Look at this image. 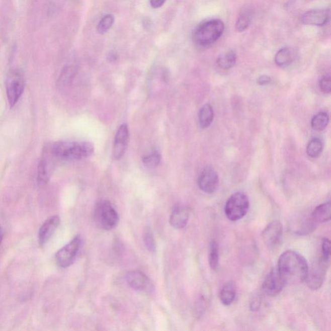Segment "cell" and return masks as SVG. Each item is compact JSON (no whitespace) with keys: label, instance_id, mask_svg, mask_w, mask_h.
Returning a JSON list of instances; mask_svg holds the SVG:
<instances>
[{"label":"cell","instance_id":"cell-1","mask_svg":"<svg viewBox=\"0 0 331 331\" xmlns=\"http://www.w3.org/2000/svg\"><path fill=\"white\" fill-rule=\"evenodd\" d=\"M277 269L285 284L298 285L305 282L309 265L300 253L289 250L280 256Z\"/></svg>","mask_w":331,"mask_h":331},{"label":"cell","instance_id":"cell-2","mask_svg":"<svg viewBox=\"0 0 331 331\" xmlns=\"http://www.w3.org/2000/svg\"><path fill=\"white\" fill-rule=\"evenodd\" d=\"M53 152L63 160H80L94 152V144L87 141H60L53 145Z\"/></svg>","mask_w":331,"mask_h":331},{"label":"cell","instance_id":"cell-3","mask_svg":"<svg viewBox=\"0 0 331 331\" xmlns=\"http://www.w3.org/2000/svg\"><path fill=\"white\" fill-rule=\"evenodd\" d=\"M224 29V23L221 20L214 19L204 22L195 31V41L203 46L212 44L221 37Z\"/></svg>","mask_w":331,"mask_h":331},{"label":"cell","instance_id":"cell-4","mask_svg":"<svg viewBox=\"0 0 331 331\" xmlns=\"http://www.w3.org/2000/svg\"><path fill=\"white\" fill-rule=\"evenodd\" d=\"M95 220L99 227L110 230L117 226L119 217L110 201L103 200L97 204L95 209Z\"/></svg>","mask_w":331,"mask_h":331},{"label":"cell","instance_id":"cell-5","mask_svg":"<svg viewBox=\"0 0 331 331\" xmlns=\"http://www.w3.org/2000/svg\"><path fill=\"white\" fill-rule=\"evenodd\" d=\"M24 74L20 69H12L6 77V88L9 106L14 107L19 101L24 92Z\"/></svg>","mask_w":331,"mask_h":331},{"label":"cell","instance_id":"cell-6","mask_svg":"<svg viewBox=\"0 0 331 331\" xmlns=\"http://www.w3.org/2000/svg\"><path fill=\"white\" fill-rule=\"evenodd\" d=\"M249 209V199L243 192H236L229 197L224 206L226 217L232 221L243 218Z\"/></svg>","mask_w":331,"mask_h":331},{"label":"cell","instance_id":"cell-7","mask_svg":"<svg viewBox=\"0 0 331 331\" xmlns=\"http://www.w3.org/2000/svg\"><path fill=\"white\" fill-rule=\"evenodd\" d=\"M329 265V260L320 256L309 267L305 282L310 289L318 290L325 281L326 274Z\"/></svg>","mask_w":331,"mask_h":331},{"label":"cell","instance_id":"cell-8","mask_svg":"<svg viewBox=\"0 0 331 331\" xmlns=\"http://www.w3.org/2000/svg\"><path fill=\"white\" fill-rule=\"evenodd\" d=\"M81 242L80 237L76 235L56 253V260L59 266L67 268L73 264L80 251Z\"/></svg>","mask_w":331,"mask_h":331},{"label":"cell","instance_id":"cell-9","mask_svg":"<svg viewBox=\"0 0 331 331\" xmlns=\"http://www.w3.org/2000/svg\"><path fill=\"white\" fill-rule=\"evenodd\" d=\"M283 235V226L280 221H274L265 227L262 232V239L270 249L275 248L280 243Z\"/></svg>","mask_w":331,"mask_h":331},{"label":"cell","instance_id":"cell-10","mask_svg":"<svg viewBox=\"0 0 331 331\" xmlns=\"http://www.w3.org/2000/svg\"><path fill=\"white\" fill-rule=\"evenodd\" d=\"M198 186L202 191L213 194L219 187L218 174L212 167H206L199 177Z\"/></svg>","mask_w":331,"mask_h":331},{"label":"cell","instance_id":"cell-11","mask_svg":"<svg viewBox=\"0 0 331 331\" xmlns=\"http://www.w3.org/2000/svg\"><path fill=\"white\" fill-rule=\"evenodd\" d=\"M285 283L281 277L277 269L272 270L265 278L262 289L265 294L270 296H276L280 294Z\"/></svg>","mask_w":331,"mask_h":331},{"label":"cell","instance_id":"cell-12","mask_svg":"<svg viewBox=\"0 0 331 331\" xmlns=\"http://www.w3.org/2000/svg\"><path fill=\"white\" fill-rule=\"evenodd\" d=\"M330 9H314L303 14L301 22L309 26H323L329 21Z\"/></svg>","mask_w":331,"mask_h":331},{"label":"cell","instance_id":"cell-13","mask_svg":"<svg viewBox=\"0 0 331 331\" xmlns=\"http://www.w3.org/2000/svg\"><path fill=\"white\" fill-rule=\"evenodd\" d=\"M129 140V130L126 124H122L118 129L113 145V157L119 160L125 153Z\"/></svg>","mask_w":331,"mask_h":331},{"label":"cell","instance_id":"cell-14","mask_svg":"<svg viewBox=\"0 0 331 331\" xmlns=\"http://www.w3.org/2000/svg\"><path fill=\"white\" fill-rule=\"evenodd\" d=\"M126 278L129 285L137 291L149 292L152 290V283L142 272H129L126 274Z\"/></svg>","mask_w":331,"mask_h":331},{"label":"cell","instance_id":"cell-15","mask_svg":"<svg viewBox=\"0 0 331 331\" xmlns=\"http://www.w3.org/2000/svg\"><path fill=\"white\" fill-rule=\"evenodd\" d=\"M331 205L330 202L319 205L312 212L310 215L309 222L312 228L314 229L319 224L325 223L330 219Z\"/></svg>","mask_w":331,"mask_h":331},{"label":"cell","instance_id":"cell-16","mask_svg":"<svg viewBox=\"0 0 331 331\" xmlns=\"http://www.w3.org/2000/svg\"><path fill=\"white\" fill-rule=\"evenodd\" d=\"M60 224V217L58 215H54L50 217L41 226L38 233V241L41 246L44 244L53 234L54 231Z\"/></svg>","mask_w":331,"mask_h":331},{"label":"cell","instance_id":"cell-17","mask_svg":"<svg viewBox=\"0 0 331 331\" xmlns=\"http://www.w3.org/2000/svg\"><path fill=\"white\" fill-rule=\"evenodd\" d=\"M189 217L190 211L187 207L177 206L170 216V224L175 228L182 229L187 226Z\"/></svg>","mask_w":331,"mask_h":331},{"label":"cell","instance_id":"cell-18","mask_svg":"<svg viewBox=\"0 0 331 331\" xmlns=\"http://www.w3.org/2000/svg\"><path fill=\"white\" fill-rule=\"evenodd\" d=\"M236 296V285L233 281H229L224 285L219 294V298L223 305L232 304Z\"/></svg>","mask_w":331,"mask_h":331},{"label":"cell","instance_id":"cell-19","mask_svg":"<svg viewBox=\"0 0 331 331\" xmlns=\"http://www.w3.org/2000/svg\"><path fill=\"white\" fill-rule=\"evenodd\" d=\"M294 60L293 50L290 47H283L276 53L274 61L278 66L285 67L291 65Z\"/></svg>","mask_w":331,"mask_h":331},{"label":"cell","instance_id":"cell-20","mask_svg":"<svg viewBox=\"0 0 331 331\" xmlns=\"http://www.w3.org/2000/svg\"><path fill=\"white\" fill-rule=\"evenodd\" d=\"M213 120H214L213 108L209 104H206L199 111V125H200L201 128H207L212 124Z\"/></svg>","mask_w":331,"mask_h":331},{"label":"cell","instance_id":"cell-21","mask_svg":"<svg viewBox=\"0 0 331 331\" xmlns=\"http://www.w3.org/2000/svg\"><path fill=\"white\" fill-rule=\"evenodd\" d=\"M236 54L232 50H230L220 54L217 59V65L222 69H231L236 63Z\"/></svg>","mask_w":331,"mask_h":331},{"label":"cell","instance_id":"cell-22","mask_svg":"<svg viewBox=\"0 0 331 331\" xmlns=\"http://www.w3.org/2000/svg\"><path fill=\"white\" fill-rule=\"evenodd\" d=\"M253 13L250 8H247L242 11L238 17L235 28L238 32H243L250 26L253 20Z\"/></svg>","mask_w":331,"mask_h":331},{"label":"cell","instance_id":"cell-23","mask_svg":"<svg viewBox=\"0 0 331 331\" xmlns=\"http://www.w3.org/2000/svg\"><path fill=\"white\" fill-rule=\"evenodd\" d=\"M323 149V142L319 138H314L307 146V154L310 157L316 158L320 155Z\"/></svg>","mask_w":331,"mask_h":331},{"label":"cell","instance_id":"cell-24","mask_svg":"<svg viewBox=\"0 0 331 331\" xmlns=\"http://www.w3.org/2000/svg\"><path fill=\"white\" fill-rule=\"evenodd\" d=\"M208 262H209L210 268L213 271H215L218 268L219 262V245L218 243L214 240L210 242Z\"/></svg>","mask_w":331,"mask_h":331},{"label":"cell","instance_id":"cell-25","mask_svg":"<svg viewBox=\"0 0 331 331\" xmlns=\"http://www.w3.org/2000/svg\"><path fill=\"white\" fill-rule=\"evenodd\" d=\"M329 117L327 113L320 112L315 115L311 121V126L313 130L322 131L327 126Z\"/></svg>","mask_w":331,"mask_h":331},{"label":"cell","instance_id":"cell-26","mask_svg":"<svg viewBox=\"0 0 331 331\" xmlns=\"http://www.w3.org/2000/svg\"><path fill=\"white\" fill-rule=\"evenodd\" d=\"M142 160L146 167L149 169H155L160 164L161 161V155L158 151L153 150L143 156Z\"/></svg>","mask_w":331,"mask_h":331},{"label":"cell","instance_id":"cell-27","mask_svg":"<svg viewBox=\"0 0 331 331\" xmlns=\"http://www.w3.org/2000/svg\"><path fill=\"white\" fill-rule=\"evenodd\" d=\"M115 22V18L112 15H107L102 18L97 27V31L101 35H104L110 30Z\"/></svg>","mask_w":331,"mask_h":331},{"label":"cell","instance_id":"cell-28","mask_svg":"<svg viewBox=\"0 0 331 331\" xmlns=\"http://www.w3.org/2000/svg\"><path fill=\"white\" fill-rule=\"evenodd\" d=\"M49 176L47 172L46 164L44 160H41L38 167V183L40 185H45L48 183Z\"/></svg>","mask_w":331,"mask_h":331},{"label":"cell","instance_id":"cell-29","mask_svg":"<svg viewBox=\"0 0 331 331\" xmlns=\"http://www.w3.org/2000/svg\"><path fill=\"white\" fill-rule=\"evenodd\" d=\"M143 237L145 245H146L147 249L151 253H154L156 250V244L150 228H146L145 229Z\"/></svg>","mask_w":331,"mask_h":331},{"label":"cell","instance_id":"cell-30","mask_svg":"<svg viewBox=\"0 0 331 331\" xmlns=\"http://www.w3.org/2000/svg\"><path fill=\"white\" fill-rule=\"evenodd\" d=\"M319 89L324 94H330L331 91V81L330 75H325L319 81Z\"/></svg>","mask_w":331,"mask_h":331},{"label":"cell","instance_id":"cell-31","mask_svg":"<svg viewBox=\"0 0 331 331\" xmlns=\"http://www.w3.org/2000/svg\"><path fill=\"white\" fill-rule=\"evenodd\" d=\"M321 256L325 259L330 260V241L327 238L323 239L321 245Z\"/></svg>","mask_w":331,"mask_h":331},{"label":"cell","instance_id":"cell-32","mask_svg":"<svg viewBox=\"0 0 331 331\" xmlns=\"http://www.w3.org/2000/svg\"><path fill=\"white\" fill-rule=\"evenodd\" d=\"M261 305H262V298L260 296H256L251 301V309L253 311H257L260 309Z\"/></svg>","mask_w":331,"mask_h":331},{"label":"cell","instance_id":"cell-33","mask_svg":"<svg viewBox=\"0 0 331 331\" xmlns=\"http://www.w3.org/2000/svg\"><path fill=\"white\" fill-rule=\"evenodd\" d=\"M272 82L271 78L267 76H262L258 79V83L261 86L269 85Z\"/></svg>","mask_w":331,"mask_h":331},{"label":"cell","instance_id":"cell-34","mask_svg":"<svg viewBox=\"0 0 331 331\" xmlns=\"http://www.w3.org/2000/svg\"><path fill=\"white\" fill-rule=\"evenodd\" d=\"M166 1H167V0H150L149 3H150L151 6L153 8L157 9L162 7L165 3Z\"/></svg>","mask_w":331,"mask_h":331},{"label":"cell","instance_id":"cell-35","mask_svg":"<svg viewBox=\"0 0 331 331\" xmlns=\"http://www.w3.org/2000/svg\"><path fill=\"white\" fill-rule=\"evenodd\" d=\"M2 240V232L1 228H0V244H1Z\"/></svg>","mask_w":331,"mask_h":331}]
</instances>
